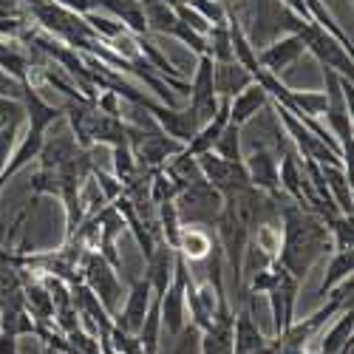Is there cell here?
<instances>
[{
	"instance_id": "1",
	"label": "cell",
	"mask_w": 354,
	"mask_h": 354,
	"mask_svg": "<svg viewBox=\"0 0 354 354\" xmlns=\"http://www.w3.org/2000/svg\"><path fill=\"white\" fill-rule=\"evenodd\" d=\"M332 252V235L329 227L317 213L298 207L292 198L281 201V247H278V263L304 281L315 263Z\"/></svg>"
},
{
	"instance_id": "2",
	"label": "cell",
	"mask_w": 354,
	"mask_h": 354,
	"mask_svg": "<svg viewBox=\"0 0 354 354\" xmlns=\"http://www.w3.org/2000/svg\"><path fill=\"white\" fill-rule=\"evenodd\" d=\"M125 125H128V147H131V153H133V159H136L139 167L156 170L170 156L185 151V145L179 139L167 136L151 113L139 116L136 122H125Z\"/></svg>"
},
{
	"instance_id": "3",
	"label": "cell",
	"mask_w": 354,
	"mask_h": 354,
	"mask_svg": "<svg viewBox=\"0 0 354 354\" xmlns=\"http://www.w3.org/2000/svg\"><path fill=\"white\" fill-rule=\"evenodd\" d=\"M77 272H80V281L100 298V304L105 306V312H108L111 317L120 312L122 295H125L122 281H120V272H116L97 250H85V252H82Z\"/></svg>"
},
{
	"instance_id": "4",
	"label": "cell",
	"mask_w": 354,
	"mask_h": 354,
	"mask_svg": "<svg viewBox=\"0 0 354 354\" xmlns=\"http://www.w3.org/2000/svg\"><path fill=\"white\" fill-rule=\"evenodd\" d=\"M176 213H179L182 227H216V218L221 213L224 196L210 182H193L182 187L173 198Z\"/></svg>"
},
{
	"instance_id": "5",
	"label": "cell",
	"mask_w": 354,
	"mask_h": 354,
	"mask_svg": "<svg viewBox=\"0 0 354 354\" xmlns=\"http://www.w3.org/2000/svg\"><path fill=\"white\" fill-rule=\"evenodd\" d=\"M187 275H190V263L179 255L176 258V270H173V278L167 283V289L159 298V315H162V332H167V337L173 340L185 329L187 323V306H185V286H187Z\"/></svg>"
},
{
	"instance_id": "6",
	"label": "cell",
	"mask_w": 354,
	"mask_h": 354,
	"mask_svg": "<svg viewBox=\"0 0 354 354\" xmlns=\"http://www.w3.org/2000/svg\"><path fill=\"white\" fill-rule=\"evenodd\" d=\"M298 292H301V281L289 275L281 263L275 261L272 267V283L263 292L270 298V309H272V337L283 335L289 329V323L295 320V306H298Z\"/></svg>"
},
{
	"instance_id": "7",
	"label": "cell",
	"mask_w": 354,
	"mask_h": 354,
	"mask_svg": "<svg viewBox=\"0 0 354 354\" xmlns=\"http://www.w3.org/2000/svg\"><path fill=\"white\" fill-rule=\"evenodd\" d=\"M196 162H198V167H201L204 182H210L221 196L235 193V190H241V187L250 185V176H247V170H244V162H241V165L227 162V159H221L216 151L198 153Z\"/></svg>"
},
{
	"instance_id": "8",
	"label": "cell",
	"mask_w": 354,
	"mask_h": 354,
	"mask_svg": "<svg viewBox=\"0 0 354 354\" xmlns=\"http://www.w3.org/2000/svg\"><path fill=\"white\" fill-rule=\"evenodd\" d=\"M244 170L250 176V185L252 187L263 190L267 196H272L278 201L286 198L281 193V185H278V156L270 151V145L258 142L252 151H250V156H244Z\"/></svg>"
},
{
	"instance_id": "9",
	"label": "cell",
	"mask_w": 354,
	"mask_h": 354,
	"mask_svg": "<svg viewBox=\"0 0 354 354\" xmlns=\"http://www.w3.org/2000/svg\"><path fill=\"white\" fill-rule=\"evenodd\" d=\"M232 320H235V312H232V304L230 301H221L210 326L201 332V340H198V354H232V346H235V329H232Z\"/></svg>"
},
{
	"instance_id": "10",
	"label": "cell",
	"mask_w": 354,
	"mask_h": 354,
	"mask_svg": "<svg viewBox=\"0 0 354 354\" xmlns=\"http://www.w3.org/2000/svg\"><path fill=\"white\" fill-rule=\"evenodd\" d=\"M151 301H153V289L147 283V278H133L125 295V306L113 315V326H120L128 335H136L147 309H151Z\"/></svg>"
},
{
	"instance_id": "11",
	"label": "cell",
	"mask_w": 354,
	"mask_h": 354,
	"mask_svg": "<svg viewBox=\"0 0 354 354\" xmlns=\"http://www.w3.org/2000/svg\"><path fill=\"white\" fill-rule=\"evenodd\" d=\"M304 54H306V43L298 35H286V37H281V40H275L267 48L258 51V66L263 71L281 77V71H286L292 63H298Z\"/></svg>"
},
{
	"instance_id": "12",
	"label": "cell",
	"mask_w": 354,
	"mask_h": 354,
	"mask_svg": "<svg viewBox=\"0 0 354 354\" xmlns=\"http://www.w3.org/2000/svg\"><path fill=\"white\" fill-rule=\"evenodd\" d=\"M176 258H179V252H176L167 241H159L153 247V252L145 258V278L147 283H151L153 295H162L173 278V270H176Z\"/></svg>"
},
{
	"instance_id": "13",
	"label": "cell",
	"mask_w": 354,
	"mask_h": 354,
	"mask_svg": "<svg viewBox=\"0 0 354 354\" xmlns=\"http://www.w3.org/2000/svg\"><path fill=\"white\" fill-rule=\"evenodd\" d=\"M232 329H235V346L232 354H267L270 340L263 337V332L258 329V323L252 320L250 309H235V320H232Z\"/></svg>"
},
{
	"instance_id": "14",
	"label": "cell",
	"mask_w": 354,
	"mask_h": 354,
	"mask_svg": "<svg viewBox=\"0 0 354 354\" xmlns=\"http://www.w3.org/2000/svg\"><path fill=\"white\" fill-rule=\"evenodd\" d=\"M0 71L12 77L15 82H32L35 66H32V54L23 48L20 40H6L0 37Z\"/></svg>"
},
{
	"instance_id": "15",
	"label": "cell",
	"mask_w": 354,
	"mask_h": 354,
	"mask_svg": "<svg viewBox=\"0 0 354 354\" xmlns=\"http://www.w3.org/2000/svg\"><path fill=\"white\" fill-rule=\"evenodd\" d=\"M267 105H270V94L263 91L258 82H252V85L244 88L241 94H235V97L230 100V122L239 125V128H244L250 120H255L258 111H263Z\"/></svg>"
},
{
	"instance_id": "16",
	"label": "cell",
	"mask_w": 354,
	"mask_h": 354,
	"mask_svg": "<svg viewBox=\"0 0 354 354\" xmlns=\"http://www.w3.org/2000/svg\"><path fill=\"white\" fill-rule=\"evenodd\" d=\"M252 74L241 63H213V85H216V97L232 100L235 94H241L247 85H252Z\"/></svg>"
},
{
	"instance_id": "17",
	"label": "cell",
	"mask_w": 354,
	"mask_h": 354,
	"mask_svg": "<svg viewBox=\"0 0 354 354\" xmlns=\"http://www.w3.org/2000/svg\"><path fill=\"white\" fill-rule=\"evenodd\" d=\"M94 9H105V15L116 17L131 35H147V23L142 12V0H91Z\"/></svg>"
},
{
	"instance_id": "18",
	"label": "cell",
	"mask_w": 354,
	"mask_h": 354,
	"mask_svg": "<svg viewBox=\"0 0 354 354\" xmlns=\"http://www.w3.org/2000/svg\"><path fill=\"white\" fill-rule=\"evenodd\" d=\"M88 139H91V147L94 145H128V125L122 122V116H108L102 111L94 113L91 125H88Z\"/></svg>"
},
{
	"instance_id": "19",
	"label": "cell",
	"mask_w": 354,
	"mask_h": 354,
	"mask_svg": "<svg viewBox=\"0 0 354 354\" xmlns=\"http://www.w3.org/2000/svg\"><path fill=\"white\" fill-rule=\"evenodd\" d=\"M216 244H218V241H213L210 227H182V235H179V244H176V252H179L187 263H196V261L207 258Z\"/></svg>"
},
{
	"instance_id": "20",
	"label": "cell",
	"mask_w": 354,
	"mask_h": 354,
	"mask_svg": "<svg viewBox=\"0 0 354 354\" xmlns=\"http://www.w3.org/2000/svg\"><path fill=\"white\" fill-rule=\"evenodd\" d=\"M320 173H323V182H326V190L332 196V201L337 204V210L343 216H351L354 213V196H351V176L337 167V165H320Z\"/></svg>"
},
{
	"instance_id": "21",
	"label": "cell",
	"mask_w": 354,
	"mask_h": 354,
	"mask_svg": "<svg viewBox=\"0 0 354 354\" xmlns=\"http://www.w3.org/2000/svg\"><path fill=\"white\" fill-rule=\"evenodd\" d=\"M348 343H354V309L351 306L340 309V317L335 320V326L326 332V337H323L317 354H337Z\"/></svg>"
},
{
	"instance_id": "22",
	"label": "cell",
	"mask_w": 354,
	"mask_h": 354,
	"mask_svg": "<svg viewBox=\"0 0 354 354\" xmlns=\"http://www.w3.org/2000/svg\"><path fill=\"white\" fill-rule=\"evenodd\" d=\"M351 270H354V250H335L332 261H329V267H326V275H323L320 286H317V295L323 301H326V295L343 283L346 278H351Z\"/></svg>"
},
{
	"instance_id": "23",
	"label": "cell",
	"mask_w": 354,
	"mask_h": 354,
	"mask_svg": "<svg viewBox=\"0 0 354 354\" xmlns=\"http://www.w3.org/2000/svg\"><path fill=\"white\" fill-rule=\"evenodd\" d=\"M139 343H142V351L145 354H159V340H162V315H159V298L153 295L151 301V309H147L142 326L136 332Z\"/></svg>"
},
{
	"instance_id": "24",
	"label": "cell",
	"mask_w": 354,
	"mask_h": 354,
	"mask_svg": "<svg viewBox=\"0 0 354 354\" xmlns=\"http://www.w3.org/2000/svg\"><path fill=\"white\" fill-rule=\"evenodd\" d=\"M207 37V54L213 57V63H232V43H230V26L227 23H216L210 26V32L204 35Z\"/></svg>"
},
{
	"instance_id": "25",
	"label": "cell",
	"mask_w": 354,
	"mask_h": 354,
	"mask_svg": "<svg viewBox=\"0 0 354 354\" xmlns=\"http://www.w3.org/2000/svg\"><path fill=\"white\" fill-rule=\"evenodd\" d=\"M213 151H216L221 159H227V162L241 165V162H244V153H241V128L232 125V122H227L224 131H221V136H218L216 145H213Z\"/></svg>"
},
{
	"instance_id": "26",
	"label": "cell",
	"mask_w": 354,
	"mask_h": 354,
	"mask_svg": "<svg viewBox=\"0 0 354 354\" xmlns=\"http://www.w3.org/2000/svg\"><path fill=\"white\" fill-rule=\"evenodd\" d=\"M85 17V23L94 28V35L100 37V40H105V43H111V40H116L122 32H128V28L116 20V17H111V15H100L97 9L94 12H88V15H82Z\"/></svg>"
},
{
	"instance_id": "27",
	"label": "cell",
	"mask_w": 354,
	"mask_h": 354,
	"mask_svg": "<svg viewBox=\"0 0 354 354\" xmlns=\"http://www.w3.org/2000/svg\"><path fill=\"white\" fill-rule=\"evenodd\" d=\"M111 153H113V176H116V182L120 185H128L133 176L139 173V165L131 153V147L128 145H116L111 147Z\"/></svg>"
},
{
	"instance_id": "28",
	"label": "cell",
	"mask_w": 354,
	"mask_h": 354,
	"mask_svg": "<svg viewBox=\"0 0 354 354\" xmlns=\"http://www.w3.org/2000/svg\"><path fill=\"white\" fill-rule=\"evenodd\" d=\"M329 235H332V250H354V227H351V216H335L332 221H326Z\"/></svg>"
},
{
	"instance_id": "29",
	"label": "cell",
	"mask_w": 354,
	"mask_h": 354,
	"mask_svg": "<svg viewBox=\"0 0 354 354\" xmlns=\"http://www.w3.org/2000/svg\"><path fill=\"white\" fill-rule=\"evenodd\" d=\"M198 340L201 329H196L193 323H185V329L173 337V348L167 354H198Z\"/></svg>"
},
{
	"instance_id": "30",
	"label": "cell",
	"mask_w": 354,
	"mask_h": 354,
	"mask_svg": "<svg viewBox=\"0 0 354 354\" xmlns=\"http://www.w3.org/2000/svg\"><path fill=\"white\" fill-rule=\"evenodd\" d=\"M23 120H26V116H23ZM23 120H15L6 128H0V173H3V167L9 165L15 147H17V131H20V122Z\"/></svg>"
},
{
	"instance_id": "31",
	"label": "cell",
	"mask_w": 354,
	"mask_h": 354,
	"mask_svg": "<svg viewBox=\"0 0 354 354\" xmlns=\"http://www.w3.org/2000/svg\"><path fill=\"white\" fill-rule=\"evenodd\" d=\"M190 6L207 20L210 26L216 23H227V6H224V0H190Z\"/></svg>"
},
{
	"instance_id": "32",
	"label": "cell",
	"mask_w": 354,
	"mask_h": 354,
	"mask_svg": "<svg viewBox=\"0 0 354 354\" xmlns=\"http://www.w3.org/2000/svg\"><path fill=\"white\" fill-rule=\"evenodd\" d=\"M91 179H94V185L100 187V193H102L105 201H113V198H120V196H122V185L116 182V176H108V173L100 170L97 165L91 167Z\"/></svg>"
},
{
	"instance_id": "33",
	"label": "cell",
	"mask_w": 354,
	"mask_h": 354,
	"mask_svg": "<svg viewBox=\"0 0 354 354\" xmlns=\"http://www.w3.org/2000/svg\"><path fill=\"white\" fill-rule=\"evenodd\" d=\"M23 116H26V111H23L20 97L0 94V128H6V125L15 122V120H23Z\"/></svg>"
},
{
	"instance_id": "34",
	"label": "cell",
	"mask_w": 354,
	"mask_h": 354,
	"mask_svg": "<svg viewBox=\"0 0 354 354\" xmlns=\"http://www.w3.org/2000/svg\"><path fill=\"white\" fill-rule=\"evenodd\" d=\"M94 105H97V111H102L108 116H122V97L116 91H108V88H102V91L97 94Z\"/></svg>"
},
{
	"instance_id": "35",
	"label": "cell",
	"mask_w": 354,
	"mask_h": 354,
	"mask_svg": "<svg viewBox=\"0 0 354 354\" xmlns=\"http://www.w3.org/2000/svg\"><path fill=\"white\" fill-rule=\"evenodd\" d=\"M176 15H179V20H182V23H187V26L193 28V32H198V35H207V32H210V23L204 20V17H201L190 3H187V6H179V9H176Z\"/></svg>"
},
{
	"instance_id": "36",
	"label": "cell",
	"mask_w": 354,
	"mask_h": 354,
	"mask_svg": "<svg viewBox=\"0 0 354 354\" xmlns=\"http://www.w3.org/2000/svg\"><path fill=\"white\" fill-rule=\"evenodd\" d=\"M20 343V335L15 329H6V326H0V354H17Z\"/></svg>"
},
{
	"instance_id": "37",
	"label": "cell",
	"mask_w": 354,
	"mask_h": 354,
	"mask_svg": "<svg viewBox=\"0 0 354 354\" xmlns=\"http://www.w3.org/2000/svg\"><path fill=\"white\" fill-rule=\"evenodd\" d=\"M57 6H63V9H68V12H74V15H88V12H94V3L91 0H54Z\"/></svg>"
},
{
	"instance_id": "38",
	"label": "cell",
	"mask_w": 354,
	"mask_h": 354,
	"mask_svg": "<svg viewBox=\"0 0 354 354\" xmlns=\"http://www.w3.org/2000/svg\"><path fill=\"white\" fill-rule=\"evenodd\" d=\"M165 3H167L170 9H179V6H187L190 0H165Z\"/></svg>"
},
{
	"instance_id": "39",
	"label": "cell",
	"mask_w": 354,
	"mask_h": 354,
	"mask_svg": "<svg viewBox=\"0 0 354 354\" xmlns=\"http://www.w3.org/2000/svg\"><path fill=\"white\" fill-rule=\"evenodd\" d=\"M40 354H43V351H40Z\"/></svg>"
}]
</instances>
